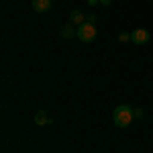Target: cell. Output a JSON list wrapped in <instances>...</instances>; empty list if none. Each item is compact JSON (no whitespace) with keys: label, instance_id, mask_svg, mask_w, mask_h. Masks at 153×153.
Returning a JSON list of instances; mask_svg holds the SVG:
<instances>
[{"label":"cell","instance_id":"cell-6","mask_svg":"<svg viewBox=\"0 0 153 153\" xmlns=\"http://www.w3.org/2000/svg\"><path fill=\"white\" fill-rule=\"evenodd\" d=\"M59 35L63 37V39H71V37L78 35V29H76V25H71V23H70V25H65V27L59 31Z\"/></svg>","mask_w":153,"mask_h":153},{"label":"cell","instance_id":"cell-11","mask_svg":"<svg viewBox=\"0 0 153 153\" xmlns=\"http://www.w3.org/2000/svg\"><path fill=\"white\" fill-rule=\"evenodd\" d=\"M110 2L112 0H100V4H104V6H110Z\"/></svg>","mask_w":153,"mask_h":153},{"label":"cell","instance_id":"cell-8","mask_svg":"<svg viewBox=\"0 0 153 153\" xmlns=\"http://www.w3.org/2000/svg\"><path fill=\"white\" fill-rule=\"evenodd\" d=\"M133 114H135V118H143L145 117V110L143 108H133Z\"/></svg>","mask_w":153,"mask_h":153},{"label":"cell","instance_id":"cell-2","mask_svg":"<svg viewBox=\"0 0 153 153\" xmlns=\"http://www.w3.org/2000/svg\"><path fill=\"white\" fill-rule=\"evenodd\" d=\"M78 39L82 41V43H92L96 39V29L92 23H84L78 27Z\"/></svg>","mask_w":153,"mask_h":153},{"label":"cell","instance_id":"cell-9","mask_svg":"<svg viewBox=\"0 0 153 153\" xmlns=\"http://www.w3.org/2000/svg\"><path fill=\"white\" fill-rule=\"evenodd\" d=\"M118 39L125 43V41H131V35H129V33H120V35H118Z\"/></svg>","mask_w":153,"mask_h":153},{"label":"cell","instance_id":"cell-7","mask_svg":"<svg viewBox=\"0 0 153 153\" xmlns=\"http://www.w3.org/2000/svg\"><path fill=\"white\" fill-rule=\"evenodd\" d=\"M49 123V117H47V112L45 110H39L35 114V125H39V127H45Z\"/></svg>","mask_w":153,"mask_h":153},{"label":"cell","instance_id":"cell-4","mask_svg":"<svg viewBox=\"0 0 153 153\" xmlns=\"http://www.w3.org/2000/svg\"><path fill=\"white\" fill-rule=\"evenodd\" d=\"M33 10L35 12H47L51 8V0H33Z\"/></svg>","mask_w":153,"mask_h":153},{"label":"cell","instance_id":"cell-5","mask_svg":"<svg viewBox=\"0 0 153 153\" xmlns=\"http://www.w3.org/2000/svg\"><path fill=\"white\" fill-rule=\"evenodd\" d=\"M70 23L80 27V25L86 23V14H84V12H80V10H71L70 12Z\"/></svg>","mask_w":153,"mask_h":153},{"label":"cell","instance_id":"cell-3","mask_svg":"<svg viewBox=\"0 0 153 153\" xmlns=\"http://www.w3.org/2000/svg\"><path fill=\"white\" fill-rule=\"evenodd\" d=\"M149 39H151V35H149L147 29H135V31L131 33V41L137 43V45H145Z\"/></svg>","mask_w":153,"mask_h":153},{"label":"cell","instance_id":"cell-12","mask_svg":"<svg viewBox=\"0 0 153 153\" xmlns=\"http://www.w3.org/2000/svg\"><path fill=\"white\" fill-rule=\"evenodd\" d=\"M98 2H100V0H88V4H90V6H94V4H98Z\"/></svg>","mask_w":153,"mask_h":153},{"label":"cell","instance_id":"cell-10","mask_svg":"<svg viewBox=\"0 0 153 153\" xmlns=\"http://www.w3.org/2000/svg\"><path fill=\"white\" fill-rule=\"evenodd\" d=\"M86 23H92V25H96V14H88V16H86Z\"/></svg>","mask_w":153,"mask_h":153},{"label":"cell","instance_id":"cell-1","mask_svg":"<svg viewBox=\"0 0 153 153\" xmlns=\"http://www.w3.org/2000/svg\"><path fill=\"white\" fill-rule=\"evenodd\" d=\"M133 118H135V114H133V108L129 104H118L112 110V120H114V125L120 127V129H127L131 123H133Z\"/></svg>","mask_w":153,"mask_h":153}]
</instances>
